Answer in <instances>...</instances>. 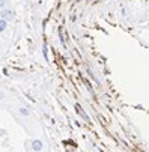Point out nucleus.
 I'll return each mask as SVG.
<instances>
[{"label":"nucleus","instance_id":"nucleus-1","mask_svg":"<svg viewBox=\"0 0 149 152\" xmlns=\"http://www.w3.org/2000/svg\"><path fill=\"white\" fill-rule=\"evenodd\" d=\"M0 15H2V18L6 20L8 23L15 18V12H14L12 9H3V8H2V12H0Z\"/></svg>","mask_w":149,"mask_h":152},{"label":"nucleus","instance_id":"nucleus-2","mask_svg":"<svg viewBox=\"0 0 149 152\" xmlns=\"http://www.w3.org/2000/svg\"><path fill=\"white\" fill-rule=\"evenodd\" d=\"M42 146H44V145H42L41 140H33V142H32V149H33L35 152H39V151L42 149Z\"/></svg>","mask_w":149,"mask_h":152},{"label":"nucleus","instance_id":"nucleus-3","mask_svg":"<svg viewBox=\"0 0 149 152\" xmlns=\"http://www.w3.org/2000/svg\"><path fill=\"white\" fill-rule=\"evenodd\" d=\"M75 108H77V110H78V113H80V115H81V118H83V119H84V121H88V122H91V119H89V116H88V115H86V112H84V110H81V107H80V105H78V104H77V105H75Z\"/></svg>","mask_w":149,"mask_h":152},{"label":"nucleus","instance_id":"nucleus-4","mask_svg":"<svg viewBox=\"0 0 149 152\" xmlns=\"http://www.w3.org/2000/svg\"><path fill=\"white\" fill-rule=\"evenodd\" d=\"M18 112H20L21 116H30V110H29V108H26V107H20Z\"/></svg>","mask_w":149,"mask_h":152},{"label":"nucleus","instance_id":"nucleus-5","mask_svg":"<svg viewBox=\"0 0 149 152\" xmlns=\"http://www.w3.org/2000/svg\"><path fill=\"white\" fill-rule=\"evenodd\" d=\"M8 27V21L3 20V18H0V32H5Z\"/></svg>","mask_w":149,"mask_h":152},{"label":"nucleus","instance_id":"nucleus-6","mask_svg":"<svg viewBox=\"0 0 149 152\" xmlns=\"http://www.w3.org/2000/svg\"><path fill=\"white\" fill-rule=\"evenodd\" d=\"M5 5H6V0H0V9L5 8Z\"/></svg>","mask_w":149,"mask_h":152},{"label":"nucleus","instance_id":"nucleus-7","mask_svg":"<svg viewBox=\"0 0 149 152\" xmlns=\"http://www.w3.org/2000/svg\"><path fill=\"white\" fill-rule=\"evenodd\" d=\"M3 98H5V94H3V92H0V99H3Z\"/></svg>","mask_w":149,"mask_h":152}]
</instances>
